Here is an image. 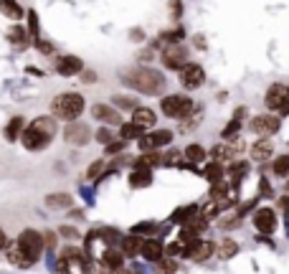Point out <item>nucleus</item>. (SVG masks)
Listing matches in <instances>:
<instances>
[{
  "instance_id": "nucleus-47",
  "label": "nucleus",
  "mask_w": 289,
  "mask_h": 274,
  "mask_svg": "<svg viewBox=\"0 0 289 274\" xmlns=\"http://www.w3.org/2000/svg\"><path fill=\"white\" fill-rule=\"evenodd\" d=\"M259 193H261V196H267V198H272V196H274V191H272V186H269V180H267V178H261V180H259Z\"/></svg>"
},
{
  "instance_id": "nucleus-44",
  "label": "nucleus",
  "mask_w": 289,
  "mask_h": 274,
  "mask_svg": "<svg viewBox=\"0 0 289 274\" xmlns=\"http://www.w3.org/2000/svg\"><path fill=\"white\" fill-rule=\"evenodd\" d=\"M36 49H38L41 54H54V43L46 41V38H41V36L36 38Z\"/></svg>"
},
{
  "instance_id": "nucleus-26",
  "label": "nucleus",
  "mask_w": 289,
  "mask_h": 274,
  "mask_svg": "<svg viewBox=\"0 0 289 274\" xmlns=\"http://www.w3.org/2000/svg\"><path fill=\"white\" fill-rule=\"evenodd\" d=\"M23 127H26V120L23 117H13L10 122H8V127H5V140L8 142H15L20 132H23Z\"/></svg>"
},
{
  "instance_id": "nucleus-32",
  "label": "nucleus",
  "mask_w": 289,
  "mask_h": 274,
  "mask_svg": "<svg viewBox=\"0 0 289 274\" xmlns=\"http://www.w3.org/2000/svg\"><path fill=\"white\" fill-rule=\"evenodd\" d=\"M119 135H122V140H140L144 135V127L135 125V122H127V125L119 127Z\"/></svg>"
},
{
  "instance_id": "nucleus-37",
  "label": "nucleus",
  "mask_w": 289,
  "mask_h": 274,
  "mask_svg": "<svg viewBox=\"0 0 289 274\" xmlns=\"http://www.w3.org/2000/svg\"><path fill=\"white\" fill-rule=\"evenodd\" d=\"M218 254H221L223 259H231V257H236V254H238V244H236V241H231V239H223V241H221Z\"/></svg>"
},
{
  "instance_id": "nucleus-15",
  "label": "nucleus",
  "mask_w": 289,
  "mask_h": 274,
  "mask_svg": "<svg viewBox=\"0 0 289 274\" xmlns=\"http://www.w3.org/2000/svg\"><path fill=\"white\" fill-rule=\"evenodd\" d=\"M284 99H287V86H282V84H272L269 92H267V107L279 112V107L284 104Z\"/></svg>"
},
{
  "instance_id": "nucleus-27",
  "label": "nucleus",
  "mask_w": 289,
  "mask_h": 274,
  "mask_svg": "<svg viewBox=\"0 0 289 274\" xmlns=\"http://www.w3.org/2000/svg\"><path fill=\"white\" fill-rule=\"evenodd\" d=\"M183 155H185L188 163H203V160H206V147L198 145V142H193V145H188V147L183 150Z\"/></svg>"
},
{
  "instance_id": "nucleus-49",
  "label": "nucleus",
  "mask_w": 289,
  "mask_h": 274,
  "mask_svg": "<svg viewBox=\"0 0 289 274\" xmlns=\"http://www.w3.org/2000/svg\"><path fill=\"white\" fill-rule=\"evenodd\" d=\"M43 249H49V252H51V249H56V236H54L51 231H46V234H43Z\"/></svg>"
},
{
  "instance_id": "nucleus-16",
  "label": "nucleus",
  "mask_w": 289,
  "mask_h": 274,
  "mask_svg": "<svg viewBox=\"0 0 289 274\" xmlns=\"http://www.w3.org/2000/svg\"><path fill=\"white\" fill-rule=\"evenodd\" d=\"M91 115H94V120H99V122L119 125V112L112 109V107H107V104H94V107H91Z\"/></svg>"
},
{
  "instance_id": "nucleus-53",
  "label": "nucleus",
  "mask_w": 289,
  "mask_h": 274,
  "mask_svg": "<svg viewBox=\"0 0 289 274\" xmlns=\"http://www.w3.org/2000/svg\"><path fill=\"white\" fill-rule=\"evenodd\" d=\"M180 252H183V246H180V244H170V246H165V254H167V257L180 254Z\"/></svg>"
},
{
  "instance_id": "nucleus-31",
  "label": "nucleus",
  "mask_w": 289,
  "mask_h": 274,
  "mask_svg": "<svg viewBox=\"0 0 289 274\" xmlns=\"http://www.w3.org/2000/svg\"><path fill=\"white\" fill-rule=\"evenodd\" d=\"M5 252H8V259H10L15 267H23V269H26V267H31V264H33V262H28V259L20 254L18 244H13V246H5Z\"/></svg>"
},
{
  "instance_id": "nucleus-38",
  "label": "nucleus",
  "mask_w": 289,
  "mask_h": 274,
  "mask_svg": "<svg viewBox=\"0 0 289 274\" xmlns=\"http://www.w3.org/2000/svg\"><path fill=\"white\" fill-rule=\"evenodd\" d=\"M155 231H157V223H155V221H140V223L132 226V234H137V236H142V234H155Z\"/></svg>"
},
{
  "instance_id": "nucleus-3",
  "label": "nucleus",
  "mask_w": 289,
  "mask_h": 274,
  "mask_svg": "<svg viewBox=\"0 0 289 274\" xmlns=\"http://www.w3.org/2000/svg\"><path fill=\"white\" fill-rule=\"evenodd\" d=\"M84 107H86V99L79 92H64V94H56L51 99V115L56 120H64V122L79 120L84 115Z\"/></svg>"
},
{
  "instance_id": "nucleus-28",
  "label": "nucleus",
  "mask_w": 289,
  "mask_h": 274,
  "mask_svg": "<svg viewBox=\"0 0 289 274\" xmlns=\"http://www.w3.org/2000/svg\"><path fill=\"white\" fill-rule=\"evenodd\" d=\"M74 198L69 193H51V196H46V206L49 208H71Z\"/></svg>"
},
{
  "instance_id": "nucleus-56",
  "label": "nucleus",
  "mask_w": 289,
  "mask_h": 274,
  "mask_svg": "<svg viewBox=\"0 0 289 274\" xmlns=\"http://www.w3.org/2000/svg\"><path fill=\"white\" fill-rule=\"evenodd\" d=\"M5 246H8V236H5V231L0 229V252H3Z\"/></svg>"
},
{
  "instance_id": "nucleus-57",
  "label": "nucleus",
  "mask_w": 289,
  "mask_h": 274,
  "mask_svg": "<svg viewBox=\"0 0 289 274\" xmlns=\"http://www.w3.org/2000/svg\"><path fill=\"white\" fill-rule=\"evenodd\" d=\"M279 115H284V117H287V115H289V97H287V99H284V104L279 107Z\"/></svg>"
},
{
  "instance_id": "nucleus-35",
  "label": "nucleus",
  "mask_w": 289,
  "mask_h": 274,
  "mask_svg": "<svg viewBox=\"0 0 289 274\" xmlns=\"http://www.w3.org/2000/svg\"><path fill=\"white\" fill-rule=\"evenodd\" d=\"M112 102L119 107V109H127V112H132V109H137L140 104H137V99L135 97H127V94H114L112 97Z\"/></svg>"
},
{
  "instance_id": "nucleus-60",
  "label": "nucleus",
  "mask_w": 289,
  "mask_h": 274,
  "mask_svg": "<svg viewBox=\"0 0 289 274\" xmlns=\"http://www.w3.org/2000/svg\"><path fill=\"white\" fill-rule=\"evenodd\" d=\"M284 226H287V234H289V208H284Z\"/></svg>"
},
{
  "instance_id": "nucleus-18",
  "label": "nucleus",
  "mask_w": 289,
  "mask_h": 274,
  "mask_svg": "<svg viewBox=\"0 0 289 274\" xmlns=\"http://www.w3.org/2000/svg\"><path fill=\"white\" fill-rule=\"evenodd\" d=\"M102 264L107 267V269H119L122 264H125V254H122V249H114V246H109V249H104V254H102Z\"/></svg>"
},
{
  "instance_id": "nucleus-52",
  "label": "nucleus",
  "mask_w": 289,
  "mask_h": 274,
  "mask_svg": "<svg viewBox=\"0 0 289 274\" xmlns=\"http://www.w3.org/2000/svg\"><path fill=\"white\" fill-rule=\"evenodd\" d=\"M193 43H196V49L203 51V49H206V36H203V33H196V36H193Z\"/></svg>"
},
{
  "instance_id": "nucleus-12",
  "label": "nucleus",
  "mask_w": 289,
  "mask_h": 274,
  "mask_svg": "<svg viewBox=\"0 0 289 274\" xmlns=\"http://www.w3.org/2000/svg\"><path fill=\"white\" fill-rule=\"evenodd\" d=\"M254 226H256L261 234H274V229H277V216H274V211H272V208H259V211L254 213Z\"/></svg>"
},
{
  "instance_id": "nucleus-13",
  "label": "nucleus",
  "mask_w": 289,
  "mask_h": 274,
  "mask_svg": "<svg viewBox=\"0 0 289 274\" xmlns=\"http://www.w3.org/2000/svg\"><path fill=\"white\" fill-rule=\"evenodd\" d=\"M56 71H59L61 76H76V74L84 71V61H81L79 56H61L59 64H56Z\"/></svg>"
},
{
  "instance_id": "nucleus-1",
  "label": "nucleus",
  "mask_w": 289,
  "mask_h": 274,
  "mask_svg": "<svg viewBox=\"0 0 289 274\" xmlns=\"http://www.w3.org/2000/svg\"><path fill=\"white\" fill-rule=\"evenodd\" d=\"M122 81L127 86H132L135 92L147 94V97H160L165 92V86H167L165 74L150 66H135L130 71H122Z\"/></svg>"
},
{
  "instance_id": "nucleus-11",
  "label": "nucleus",
  "mask_w": 289,
  "mask_h": 274,
  "mask_svg": "<svg viewBox=\"0 0 289 274\" xmlns=\"http://www.w3.org/2000/svg\"><path fill=\"white\" fill-rule=\"evenodd\" d=\"M64 140H66L69 145L81 147V145H86V142L91 140V132H89V127H86V125H79V122H74V125H69V127L64 130Z\"/></svg>"
},
{
  "instance_id": "nucleus-7",
  "label": "nucleus",
  "mask_w": 289,
  "mask_h": 274,
  "mask_svg": "<svg viewBox=\"0 0 289 274\" xmlns=\"http://www.w3.org/2000/svg\"><path fill=\"white\" fill-rule=\"evenodd\" d=\"M206 81V71L201 64H185L180 68V84L185 89H201Z\"/></svg>"
},
{
  "instance_id": "nucleus-55",
  "label": "nucleus",
  "mask_w": 289,
  "mask_h": 274,
  "mask_svg": "<svg viewBox=\"0 0 289 274\" xmlns=\"http://www.w3.org/2000/svg\"><path fill=\"white\" fill-rule=\"evenodd\" d=\"M81 79H84L86 84H91V81H97V74H94V71H81Z\"/></svg>"
},
{
  "instance_id": "nucleus-29",
  "label": "nucleus",
  "mask_w": 289,
  "mask_h": 274,
  "mask_svg": "<svg viewBox=\"0 0 289 274\" xmlns=\"http://www.w3.org/2000/svg\"><path fill=\"white\" fill-rule=\"evenodd\" d=\"M201 120H203V109L201 107H193V112L188 117H183V132H193L201 125Z\"/></svg>"
},
{
  "instance_id": "nucleus-39",
  "label": "nucleus",
  "mask_w": 289,
  "mask_h": 274,
  "mask_svg": "<svg viewBox=\"0 0 289 274\" xmlns=\"http://www.w3.org/2000/svg\"><path fill=\"white\" fill-rule=\"evenodd\" d=\"M274 173H277L279 178H287L289 175V157L287 155H282V157L274 160Z\"/></svg>"
},
{
  "instance_id": "nucleus-36",
  "label": "nucleus",
  "mask_w": 289,
  "mask_h": 274,
  "mask_svg": "<svg viewBox=\"0 0 289 274\" xmlns=\"http://www.w3.org/2000/svg\"><path fill=\"white\" fill-rule=\"evenodd\" d=\"M99 239H102L107 246H114V244L122 241V234H119L117 229H102V231H99Z\"/></svg>"
},
{
  "instance_id": "nucleus-51",
  "label": "nucleus",
  "mask_w": 289,
  "mask_h": 274,
  "mask_svg": "<svg viewBox=\"0 0 289 274\" xmlns=\"http://www.w3.org/2000/svg\"><path fill=\"white\" fill-rule=\"evenodd\" d=\"M97 140H99L102 145H107V142H112V132H109L107 127H102V130L97 132Z\"/></svg>"
},
{
  "instance_id": "nucleus-19",
  "label": "nucleus",
  "mask_w": 289,
  "mask_h": 274,
  "mask_svg": "<svg viewBox=\"0 0 289 274\" xmlns=\"http://www.w3.org/2000/svg\"><path fill=\"white\" fill-rule=\"evenodd\" d=\"M140 254H142L147 262H160L162 254H165V249H162V244L157 239H147V241H142V252Z\"/></svg>"
},
{
  "instance_id": "nucleus-23",
  "label": "nucleus",
  "mask_w": 289,
  "mask_h": 274,
  "mask_svg": "<svg viewBox=\"0 0 289 274\" xmlns=\"http://www.w3.org/2000/svg\"><path fill=\"white\" fill-rule=\"evenodd\" d=\"M8 41H10L13 46H18V49H26V46H28V31H26L23 26H13V28L8 31Z\"/></svg>"
},
{
  "instance_id": "nucleus-24",
  "label": "nucleus",
  "mask_w": 289,
  "mask_h": 274,
  "mask_svg": "<svg viewBox=\"0 0 289 274\" xmlns=\"http://www.w3.org/2000/svg\"><path fill=\"white\" fill-rule=\"evenodd\" d=\"M272 152H274V147H272L267 140H261V142H256V145L251 147V157H254L256 163H267V160L272 157Z\"/></svg>"
},
{
  "instance_id": "nucleus-14",
  "label": "nucleus",
  "mask_w": 289,
  "mask_h": 274,
  "mask_svg": "<svg viewBox=\"0 0 289 274\" xmlns=\"http://www.w3.org/2000/svg\"><path fill=\"white\" fill-rule=\"evenodd\" d=\"M157 165H162V155L157 150H144L142 155L135 160V170H152Z\"/></svg>"
},
{
  "instance_id": "nucleus-10",
  "label": "nucleus",
  "mask_w": 289,
  "mask_h": 274,
  "mask_svg": "<svg viewBox=\"0 0 289 274\" xmlns=\"http://www.w3.org/2000/svg\"><path fill=\"white\" fill-rule=\"evenodd\" d=\"M249 130L256 132V135H261V137L274 135V132H279V117H274V115H259V117L251 120Z\"/></svg>"
},
{
  "instance_id": "nucleus-50",
  "label": "nucleus",
  "mask_w": 289,
  "mask_h": 274,
  "mask_svg": "<svg viewBox=\"0 0 289 274\" xmlns=\"http://www.w3.org/2000/svg\"><path fill=\"white\" fill-rule=\"evenodd\" d=\"M114 274H144L142 267H119V269H114Z\"/></svg>"
},
{
  "instance_id": "nucleus-62",
  "label": "nucleus",
  "mask_w": 289,
  "mask_h": 274,
  "mask_svg": "<svg viewBox=\"0 0 289 274\" xmlns=\"http://www.w3.org/2000/svg\"><path fill=\"white\" fill-rule=\"evenodd\" d=\"M287 97H289V86H287Z\"/></svg>"
},
{
  "instance_id": "nucleus-48",
  "label": "nucleus",
  "mask_w": 289,
  "mask_h": 274,
  "mask_svg": "<svg viewBox=\"0 0 289 274\" xmlns=\"http://www.w3.org/2000/svg\"><path fill=\"white\" fill-rule=\"evenodd\" d=\"M180 13H183V0H170V15L178 20Z\"/></svg>"
},
{
  "instance_id": "nucleus-8",
  "label": "nucleus",
  "mask_w": 289,
  "mask_h": 274,
  "mask_svg": "<svg viewBox=\"0 0 289 274\" xmlns=\"http://www.w3.org/2000/svg\"><path fill=\"white\" fill-rule=\"evenodd\" d=\"M140 150H160V147H167L173 142V132L170 130H155V132H144L140 140Z\"/></svg>"
},
{
  "instance_id": "nucleus-5",
  "label": "nucleus",
  "mask_w": 289,
  "mask_h": 274,
  "mask_svg": "<svg viewBox=\"0 0 289 274\" xmlns=\"http://www.w3.org/2000/svg\"><path fill=\"white\" fill-rule=\"evenodd\" d=\"M18 249L20 254L28 259V262H38L43 257V234L33 231V229H26L20 236H18Z\"/></svg>"
},
{
  "instance_id": "nucleus-2",
  "label": "nucleus",
  "mask_w": 289,
  "mask_h": 274,
  "mask_svg": "<svg viewBox=\"0 0 289 274\" xmlns=\"http://www.w3.org/2000/svg\"><path fill=\"white\" fill-rule=\"evenodd\" d=\"M56 135V120L54 117H36L23 132H20V142L26 150L36 152V150H43L49 147V142Z\"/></svg>"
},
{
  "instance_id": "nucleus-34",
  "label": "nucleus",
  "mask_w": 289,
  "mask_h": 274,
  "mask_svg": "<svg viewBox=\"0 0 289 274\" xmlns=\"http://www.w3.org/2000/svg\"><path fill=\"white\" fill-rule=\"evenodd\" d=\"M203 175H206L211 183H218V180L226 175V168H223L221 163H208V165H206V170H203Z\"/></svg>"
},
{
  "instance_id": "nucleus-20",
  "label": "nucleus",
  "mask_w": 289,
  "mask_h": 274,
  "mask_svg": "<svg viewBox=\"0 0 289 274\" xmlns=\"http://www.w3.org/2000/svg\"><path fill=\"white\" fill-rule=\"evenodd\" d=\"M155 112L150 109V107H137V109H132V122L135 125H140V127H155Z\"/></svg>"
},
{
  "instance_id": "nucleus-6",
  "label": "nucleus",
  "mask_w": 289,
  "mask_h": 274,
  "mask_svg": "<svg viewBox=\"0 0 289 274\" xmlns=\"http://www.w3.org/2000/svg\"><path fill=\"white\" fill-rule=\"evenodd\" d=\"M160 61H162L165 68L180 71V68L188 64V49L183 43H165V49L160 54Z\"/></svg>"
},
{
  "instance_id": "nucleus-45",
  "label": "nucleus",
  "mask_w": 289,
  "mask_h": 274,
  "mask_svg": "<svg viewBox=\"0 0 289 274\" xmlns=\"http://www.w3.org/2000/svg\"><path fill=\"white\" fill-rule=\"evenodd\" d=\"M102 170H104V160H94V163L89 165V170H86V178H97Z\"/></svg>"
},
{
  "instance_id": "nucleus-30",
  "label": "nucleus",
  "mask_w": 289,
  "mask_h": 274,
  "mask_svg": "<svg viewBox=\"0 0 289 274\" xmlns=\"http://www.w3.org/2000/svg\"><path fill=\"white\" fill-rule=\"evenodd\" d=\"M196 213H198V208H196V206H183V208H178V211L170 216V221H173V223H188Z\"/></svg>"
},
{
  "instance_id": "nucleus-43",
  "label": "nucleus",
  "mask_w": 289,
  "mask_h": 274,
  "mask_svg": "<svg viewBox=\"0 0 289 274\" xmlns=\"http://www.w3.org/2000/svg\"><path fill=\"white\" fill-rule=\"evenodd\" d=\"M28 31L38 38V15H36V10H28Z\"/></svg>"
},
{
  "instance_id": "nucleus-33",
  "label": "nucleus",
  "mask_w": 289,
  "mask_h": 274,
  "mask_svg": "<svg viewBox=\"0 0 289 274\" xmlns=\"http://www.w3.org/2000/svg\"><path fill=\"white\" fill-rule=\"evenodd\" d=\"M183 38H185V31H183V28H175V31H162L155 46H160L162 41H165V43H180Z\"/></svg>"
},
{
  "instance_id": "nucleus-9",
  "label": "nucleus",
  "mask_w": 289,
  "mask_h": 274,
  "mask_svg": "<svg viewBox=\"0 0 289 274\" xmlns=\"http://www.w3.org/2000/svg\"><path fill=\"white\" fill-rule=\"evenodd\" d=\"M213 249H216V246H213L211 241H198V239H196V241L185 244V249H183L180 254H183L185 259H193V262H206V259L213 254Z\"/></svg>"
},
{
  "instance_id": "nucleus-46",
  "label": "nucleus",
  "mask_w": 289,
  "mask_h": 274,
  "mask_svg": "<svg viewBox=\"0 0 289 274\" xmlns=\"http://www.w3.org/2000/svg\"><path fill=\"white\" fill-rule=\"evenodd\" d=\"M198 213H201L203 218H211V216H216V213H218V203H206L201 211H198Z\"/></svg>"
},
{
  "instance_id": "nucleus-41",
  "label": "nucleus",
  "mask_w": 289,
  "mask_h": 274,
  "mask_svg": "<svg viewBox=\"0 0 289 274\" xmlns=\"http://www.w3.org/2000/svg\"><path fill=\"white\" fill-rule=\"evenodd\" d=\"M127 147V140H114V142H107V155H117Z\"/></svg>"
},
{
  "instance_id": "nucleus-25",
  "label": "nucleus",
  "mask_w": 289,
  "mask_h": 274,
  "mask_svg": "<svg viewBox=\"0 0 289 274\" xmlns=\"http://www.w3.org/2000/svg\"><path fill=\"white\" fill-rule=\"evenodd\" d=\"M0 13L8 15L10 20H20L23 18V8L18 5V0H0Z\"/></svg>"
},
{
  "instance_id": "nucleus-54",
  "label": "nucleus",
  "mask_w": 289,
  "mask_h": 274,
  "mask_svg": "<svg viewBox=\"0 0 289 274\" xmlns=\"http://www.w3.org/2000/svg\"><path fill=\"white\" fill-rule=\"evenodd\" d=\"M61 234H64V236H69V239H76V236H79V231L71 229V226H61Z\"/></svg>"
},
{
  "instance_id": "nucleus-4",
  "label": "nucleus",
  "mask_w": 289,
  "mask_h": 274,
  "mask_svg": "<svg viewBox=\"0 0 289 274\" xmlns=\"http://www.w3.org/2000/svg\"><path fill=\"white\" fill-rule=\"evenodd\" d=\"M193 107H196V102H193L190 97H185V94H167V97H162V102H160L162 115H165V117H173V120L188 117V115L193 112Z\"/></svg>"
},
{
  "instance_id": "nucleus-61",
  "label": "nucleus",
  "mask_w": 289,
  "mask_h": 274,
  "mask_svg": "<svg viewBox=\"0 0 289 274\" xmlns=\"http://www.w3.org/2000/svg\"><path fill=\"white\" fill-rule=\"evenodd\" d=\"M279 203L284 206V208H289V196H282V201H279Z\"/></svg>"
},
{
  "instance_id": "nucleus-59",
  "label": "nucleus",
  "mask_w": 289,
  "mask_h": 274,
  "mask_svg": "<svg viewBox=\"0 0 289 274\" xmlns=\"http://www.w3.org/2000/svg\"><path fill=\"white\" fill-rule=\"evenodd\" d=\"M142 31H132V41H142Z\"/></svg>"
},
{
  "instance_id": "nucleus-21",
  "label": "nucleus",
  "mask_w": 289,
  "mask_h": 274,
  "mask_svg": "<svg viewBox=\"0 0 289 274\" xmlns=\"http://www.w3.org/2000/svg\"><path fill=\"white\" fill-rule=\"evenodd\" d=\"M246 173H249V165H246L244 160H241V163H233L231 168H226V175H228V180H231V186H233L231 191L238 188V183H241V178H244Z\"/></svg>"
},
{
  "instance_id": "nucleus-17",
  "label": "nucleus",
  "mask_w": 289,
  "mask_h": 274,
  "mask_svg": "<svg viewBox=\"0 0 289 274\" xmlns=\"http://www.w3.org/2000/svg\"><path fill=\"white\" fill-rule=\"evenodd\" d=\"M119 246H122V254H125V257H137V254L142 252V236H137V234L122 236Z\"/></svg>"
},
{
  "instance_id": "nucleus-42",
  "label": "nucleus",
  "mask_w": 289,
  "mask_h": 274,
  "mask_svg": "<svg viewBox=\"0 0 289 274\" xmlns=\"http://www.w3.org/2000/svg\"><path fill=\"white\" fill-rule=\"evenodd\" d=\"M178 272V264L175 262H170V259H160V267H157V274H175Z\"/></svg>"
},
{
  "instance_id": "nucleus-40",
  "label": "nucleus",
  "mask_w": 289,
  "mask_h": 274,
  "mask_svg": "<svg viewBox=\"0 0 289 274\" xmlns=\"http://www.w3.org/2000/svg\"><path fill=\"white\" fill-rule=\"evenodd\" d=\"M183 157H185L183 152H178V150H170L167 155H162V163H165V165H178V168H183V163H180Z\"/></svg>"
},
{
  "instance_id": "nucleus-22",
  "label": "nucleus",
  "mask_w": 289,
  "mask_h": 274,
  "mask_svg": "<svg viewBox=\"0 0 289 274\" xmlns=\"http://www.w3.org/2000/svg\"><path fill=\"white\" fill-rule=\"evenodd\" d=\"M127 180H130V188H137V191L147 188L152 183V170H132Z\"/></svg>"
},
{
  "instance_id": "nucleus-58",
  "label": "nucleus",
  "mask_w": 289,
  "mask_h": 274,
  "mask_svg": "<svg viewBox=\"0 0 289 274\" xmlns=\"http://www.w3.org/2000/svg\"><path fill=\"white\" fill-rule=\"evenodd\" d=\"M81 198H86V201H89V203H91V201H94V198H91V193H89V191H86V188H81Z\"/></svg>"
}]
</instances>
